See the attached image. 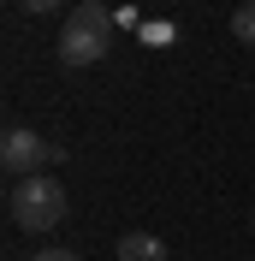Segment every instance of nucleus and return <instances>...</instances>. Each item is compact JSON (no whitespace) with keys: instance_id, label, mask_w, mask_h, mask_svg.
<instances>
[{"instance_id":"f257e3e1","label":"nucleus","mask_w":255,"mask_h":261,"mask_svg":"<svg viewBox=\"0 0 255 261\" xmlns=\"http://www.w3.org/2000/svg\"><path fill=\"white\" fill-rule=\"evenodd\" d=\"M113 30H119V12H107L101 0H83L78 12L60 24V60L65 65H101L107 60V48H113Z\"/></svg>"},{"instance_id":"f03ea898","label":"nucleus","mask_w":255,"mask_h":261,"mask_svg":"<svg viewBox=\"0 0 255 261\" xmlns=\"http://www.w3.org/2000/svg\"><path fill=\"white\" fill-rule=\"evenodd\" d=\"M6 208H12V226L18 231H54L65 220V184L48 178V172H36V178H18L12 196H6Z\"/></svg>"},{"instance_id":"7ed1b4c3","label":"nucleus","mask_w":255,"mask_h":261,"mask_svg":"<svg viewBox=\"0 0 255 261\" xmlns=\"http://www.w3.org/2000/svg\"><path fill=\"white\" fill-rule=\"evenodd\" d=\"M0 166L12 172V184H18V178H36L42 166H54V143H48V137H36L30 125H12L6 137H0Z\"/></svg>"},{"instance_id":"20e7f679","label":"nucleus","mask_w":255,"mask_h":261,"mask_svg":"<svg viewBox=\"0 0 255 261\" xmlns=\"http://www.w3.org/2000/svg\"><path fill=\"white\" fill-rule=\"evenodd\" d=\"M119 261H166V244L155 231H125L119 238Z\"/></svg>"},{"instance_id":"39448f33","label":"nucleus","mask_w":255,"mask_h":261,"mask_svg":"<svg viewBox=\"0 0 255 261\" xmlns=\"http://www.w3.org/2000/svg\"><path fill=\"white\" fill-rule=\"evenodd\" d=\"M232 36H238L243 48H255V0H243L238 12H232Z\"/></svg>"},{"instance_id":"423d86ee","label":"nucleus","mask_w":255,"mask_h":261,"mask_svg":"<svg viewBox=\"0 0 255 261\" xmlns=\"http://www.w3.org/2000/svg\"><path fill=\"white\" fill-rule=\"evenodd\" d=\"M30 261H83V255H78V249H60V244H48V249H36Z\"/></svg>"},{"instance_id":"0eeeda50","label":"nucleus","mask_w":255,"mask_h":261,"mask_svg":"<svg viewBox=\"0 0 255 261\" xmlns=\"http://www.w3.org/2000/svg\"><path fill=\"white\" fill-rule=\"evenodd\" d=\"M24 6H30V12H60L65 0H24Z\"/></svg>"},{"instance_id":"6e6552de","label":"nucleus","mask_w":255,"mask_h":261,"mask_svg":"<svg viewBox=\"0 0 255 261\" xmlns=\"http://www.w3.org/2000/svg\"><path fill=\"white\" fill-rule=\"evenodd\" d=\"M249 226H255V220H249Z\"/></svg>"}]
</instances>
